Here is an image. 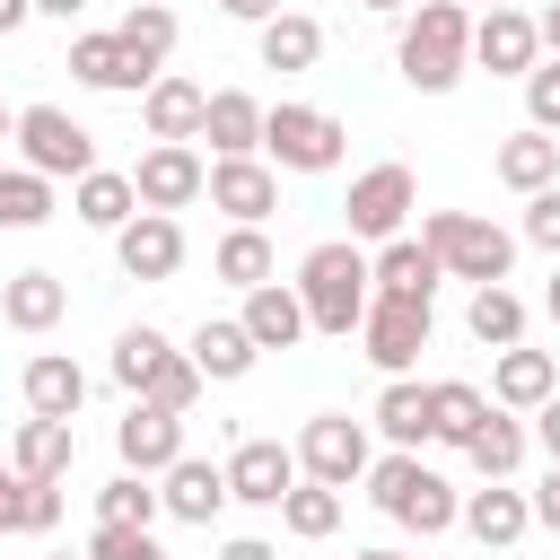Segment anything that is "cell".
Returning a JSON list of instances; mask_svg holds the SVG:
<instances>
[{
    "label": "cell",
    "instance_id": "cell-17",
    "mask_svg": "<svg viewBox=\"0 0 560 560\" xmlns=\"http://www.w3.org/2000/svg\"><path fill=\"white\" fill-rule=\"evenodd\" d=\"M158 499H166L175 525H210V516L228 508V464H210V455H175V464L158 472Z\"/></svg>",
    "mask_w": 560,
    "mask_h": 560
},
{
    "label": "cell",
    "instance_id": "cell-56",
    "mask_svg": "<svg viewBox=\"0 0 560 560\" xmlns=\"http://www.w3.org/2000/svg\"><path fill=\"white\" fill-rule=\"evenodd\" d=\"M0 140H18V114H9V105H0Z\"/></svg>",
    "mask_w": 560,
    "mask_h": 560
},
{
    "label": "cell",
    "instance_id": "cell-55",
    "mask_svg": "<svg viewBox=\"0 0 560 560\" xmlns=\"http://www.w3.org/2000/svg\"><path fill=\"white\" fill-rule=\"evenodd\" d=\"M542 315H551V324H560V271H551V289H542Z\"/></svg>",
    "mask_w": 560,
    "mask_h": 560
},
{
    "label": "cell",
    "instance_id": "cell-42",
    "mask_svg": "<svg viewBox=\"0 0 560 560\" xmlns=\"http://www.w3.org/2000/svg\"><path fill=\"white\" fill-rule=\"evenodd\" d=\"M516 88H525V122L560 140V61H534V70L516 79Z\"/></svg>",
    "mask_w": 560,
    "mask_h": 560
},
{
    "label": "cell",
    "instance_id": "cell-50",
    "mask_svg": "<svg viewBox=\"0 0 560 560\" xmlns=\"http://www.w3.org/2000/svg\"><path fill=\"white\" fill-rule=\"evenodd\" d=\"M228 18H245V26H262V18H280V0H219Z\"/></svg>",
    "mask_w": 560,
    "mask_h": 560
},
{
    "label": "cell",
    "instance_id": "cell-45",
    "mask_svg": "<svg viewBox=\"0 0 560 560\" xmlns=\"http://www.w3.org/2000/svg\"><path fill=\"white\" fill-rule=\"evenodd\" d=\"M26 490H35V481L0 455V534H26Z\"/></svg>",
    "mask_w": 560,
    "mask_h": 560
},
{
    "label": "cell",
    "instance_id": "cell-40",
    "mask_svg": "<svg viewBox=\"0 0 560 560\" xmlns=\"http://www.w3.org/2000/svg\"><path fill=\"white\" fill-rule=\"evenodd\" d=\"M201 385H210V376L192 368V350H166V359L149 368V385H140V402H158V411H192V402H201Z\"/></svg>",
    "mask_w": 560,
    "mask_h": 560
},
{
    "label": "cell",
    "instance_id": "cell-3",
    "mask_svg": "<svg viewBox=\"0 0 560 560\" xmlns=\"http://www.w3.org/2000/svg\"><path fill=\"white\" fill-rule=\"evenodd\" d=\"M368 499H376V508H385L402 534H446V525H464L455 481H446L438 464H420V446L376 455V464H368Z\"/></svg>",
    "mask_w": 560,
    "mask_h": 560
},
{
    "label": "cell",
    "instance_id": "cell-14",
    "mask_svg": "<svg viewBox=\"0 0 560 560\" xmlns=\"http://www.w3.org/2000/svg\"><path fill=\"white\" fill-rule=\"evenodd\" d=\"M114 262H122L131 280H175V271H184V228H175V210L122 219V228H114Z\"/></svg>",
    "mask_w": 560,
    "mask_h": 560
},
{
    "label": "cell",
    "instance_id": "cell-48",
    "mask_svg": "<svg viewBox=\"0 0 560 560\" xmlns=\"http://www.w3.org/2000/svg\"><path fill=\"white\" fill-rule=\"evenodd\" d=\"M525 429H534V446H542V455H551V464H560V394H551V402H542V411H534V420H525Z\"/></svg>",
    "mask_w": 560,
    "mask_h": 560
},
{
    "label": "cell",
    "instance_id": "cell-33",
    "mask_svg": "<svg viewBox=\"0 0 560 560\" xmlns=\"http://www.w3.org/2000/svg\"><path fill=\"white\" fill-rule=\"evenodd\" d=\"M464 332H472L481 350H516V341H525V298H516L508 280L472 289V306H464Z\"/></svg>",
    "mask_w": 560,
    "mask_h": 560
},
{
    "label": "cell",
    "instance_id": "cell-49",
    "mask_svg": "<svg viewBox=\"0 0 560 560\" xmlns=\"http://www.w3.org/2000/svg\"><path fill=\"white\" fill-rule=\"evenodd\" d=\"M219 560H280L262 534H236V542H219Z\"/></svg>",
    "mask_w": 560,
    "mask_h": 560
},
{
    "label": "cell",
    "instance_id": "cell-23",
    "mask_svg": "<svg viewBox=\"0 0 560 560\" xmlns=\"http://www.w3.org/2000/svg\"><path fill=\"white\" fill-rule=\"evenodd\" d=\"M245 332L262 341V350H298L315 324H306V298H298V280H262V289H245Z\"/></svg>",
    "mask_w": 560,
    "mask_h": 560
},
{
    "label": "cell",
    "instance_id": "cell-54",
    "mask_svg": "<svg viewBox=\"0 0 560 560\" xmlns=\"http://www.w3.org/2000/svg\"><path fill=\"white\" fill-rule=\"evenodd\" d=\"M350 560H411V551H394V542H368V551H350Z\"/></svg>",
    "mask_w": 560,
    "mask_h": 560
},
{
    "label": "cell",
    "instance_id": "cell-28",
    "mask_svg": "<svg viewBox=\"0 0 560 560\" xmlns=\"http://www.w3.org/2000/svg\"><path fill=\"white\" fill-rule=\"evenodd\" d=\"M368 262H376V289L385 298H438V280H446V262L429 254V236H385Z\"/></svg>",
    "mask_w": 560,
    "mask_h": 560
},
{
    "label": "cell",
    "instance_id": "cell-2",
    "mask_svg": "<svg viewBox=\"0 0 560 560\" xmlns=\"http://www.w3.org/2000/svg\"><path fill=\"white\" fill-rule=\"evenodd\" d=\"M298 298H306V324H315V332L350 341V332H359V315H368V298H376V262L359 254V236L315 245V254L298 262Z\"/></svg>",
    "mask_w": 560,
    "mask_h": 560
},
{
    "label": "cell",
    "instance_id": "cell-36",
    "mask_svg": "<svg viewBox=\"0 0 560 560\" xmlns=\"http://www.w3.org/2000/svg\"><path fill=\"white\" fill-rule=\"evenodd\" d=\"M149 70H166V52H175V0H131L122 9V26H114Z\"/></svg>",
    "mask_w": 560,
    "mask_h": 560
},
{
    "label": "cell",
    "instance_id": "cell-37",
    "mask_svg": "<svg viewBox=\"0 0 560 560\" xmlns=\"http://www.w3.org/2000/svg\"><path fill=\"white\" fill-rule=\"evenodd\" d=\"M341 499H350V490H332V481H298V490L280 499V525H289L298 542H324V534L341 525Z\"/></svg>",
    "mask_w": 560,
    "mask_h": 560
},
{
    "label": "cell",
    "instance_id": "cell-8",
    "mask_svg": "<svg viewBox=\"0 0 560 560\" xmlns=\"http://www.w3.org/2000/svg\"><path fill=\"white\" fill-rule=\"evenodd\" d=\"M298 464H306V481H332V490H350V481H368V420H350V411H315L306 429H298Z\"/></svg>",
    "mask_w": 560,
    "mask_h": 560
},
{
    "label": "cell",
    "instance_id": "cell-46",
    "mask_svg": "<svg viewBox=\"0 0 560 560\" xmlns=\"http://www.w3.org/2000/svg\"><path fill=\"white\" fill-rule=\"evenodd\" d=\"M61 525V481H35L26 490V534H52Z\"/></svg>",
    "mask_w": 560,
    "mask_h": 560
},
{
    "label": "cell",
    "instance_id": "cell-51",
    "mask_svg": "<svg viewBox=\"0 0 560 560\" xmlns=\"http://www.w3.org/2000/svg\"><path fill=\"white\" fill-rule=\"evenodd\" d=\"M534 35H542V52H551V61H560V0H551V9H542V18H534Z\"/></svg>",
    "mask_w": 560,
    "mask_h": 560
},
{
    "label": "cell",
    "instance_id": "cell-38",
    "mask_svg": "<svg viewBox=\"0 0 560 560\" xmlns=\"http://www.w3.org/2000/svg\"><path fill=\"white\" fill-rule=\"evenodd\" d=\"M158 516H166V499L149 490V472H114L96 490V525H158Z\"/></svg>",
    "mask_w": 560,
    "mask_h": 560
},
{
    "label": "cell",
    "instance_id": "cell-16",
    "mask_svg": "<svg viewBox=\"0 0 560 560\" xmlns=\"http://www.w3.org/2000/svg\"><path fill=\"white\" fill-rule=\"evenodd\" d=\"M70 79H79V88H96V96H140L158 70H149V61L105 26V35H79V44H70Z\"/></svg>",
    "mask_w": 560,
    "mask_h": 560
},
{
    "label": "cell",
    "instance_id": "cell-32",
    "mask_svg": "<svg viewBox=\"0 0 560 560\" xmlns=\"http://www.w3.org/2000/svg\"><path fill=\"white\" fill-rule=\"evenodd\" d=\"M254 52H262V70H315L324 26H315L306 9H280V18H262V26H254Z\"/></svg>",
    "mask_w": 560,
    "mask_h": 560
},
{
    "label": "cell",
    "instance_id": "cell-24",
    "mask_svg": "<svg viewBox=\"0 0 560 560\" xmlns=\"http://www.w3.org/2000/svg\"><path fill=\"white\" fill-rule=\"evenodd\" d=\"M70 455H79V429L70 420H44V411H26L18 438H9V464L26 481H70Z\"/></svg>",
    "mask_w": 560,
    "mask_h": 560
},
{
    "label": "cell",
    "instance_id": "cell-44",
    "mask_svg": "<svg viewBox=\"0 0 560 560\" xmlns=\"http://www.w3.org/2000/svg\"><path fill=\"white\" fill-rule=\"evenodd\" d=\"M525 245H542V254L560 262V184H542V192H525Z\"/></svg>",
    "mask_w": 560,
    "mask_h": 560
},
{
    "label": "cell",
    "instance_id": "cell-53",
    "mask_svg": "<svg viewBox=\"0 0 560 560\" xmlns=\"http://www.w3.org/2000/svg\"><path fill=\"white\" fill-rule=\"evenodd\" d=\"M79 9H88V0H35V18H61V26H70Z\"/></svg>",
    "mask_w": 560,
    "mask_h": 560
},
{
    "label": "cell",
    "instance_id": "cell-20",
    "mask_svg": "<svg viewBox=\"0 0 560 560\" xmlns=\"http://www.w3.org/2000/svg\"><path fill=\"white\" fill-rule=\"evenodd\" d=\"M70 315V280L61 271H9L0 280V324L9 332H52Z\"/></svg>",
    "mask_w": 560,
    "mask_h": 560
},
{
    "label": "cell",
    "instance_id": "cell-13",
    "mask_svg": "<svg viewBox=\"0 0 560 560\" xmlns=\"http://www.w3.org/2000/svg\"><path fill=\"white\" fill-rule=\"evenodd\" d=\"M210 210H228L236 228H262L280 210V166L271 158H210Z\"/></svg>",
    "mask_w": 560,
    "mask_h": 560
},
{
    "label": "cell",
    "instance_id": "cell-58",
    "mask_svg": "<svg viewBox=\"0 0 560 560\" xmlns=\"http://www.w3.org/2000/svg\"><path fill=\"white\" fill-rule=\"evenodd\" d=\"M44 560H88V551H44Z\"/></svg>",
    "mask_w": 560,
    "mask_h": 560
},
{
    "label": "cell",
    "instance_id": "cell-12",
    "mask_svg": "<svg viewBox=\"0 0 560 560\" xmlns=\"http://www.w3.org/2000/svg\"><path fill=\"white\" fill-rule=\"evenodd\" d=\"M534 61H542V35H534V18H525L516 0L472 18V70H490V79H525Z\"/></svg>",
    "mask_w": 560,
    "mask_h": 560
},
{
    "label": "cell",
    "instance_id": "cell-39",
    "mask_svg": "<svg viewBox=\"0 0 560 560\" xmlns=\"http://www.w3.org/2000/svg\"><path fill=\"white\" fill-rule=\"evenodd\" d=\"M44 219H52V175L0 166V228H44Z\"/></svg>",
    "mask_w": 560,
    "mask_h": 560
},
{
    "label": "cell",
    "instance_id": "cell-29",
    "mask_svg": "<svg viewBox=\"0 0 560 560\" xmlns=\"http://www.w3.org/2000/svg\"><path fill=\"white\" fill-rule=\"evenodd\" d=\"M481 420H490V394H481V385H464V376H438V385H429V438H438V446L464 455Z\"/></svg>",
    "mask_w": 560,
    "mask_h": 560
},
{
    "label": "cell",
    "instance_id": "cell-4",
    "mask_svg": "<svg viewBox=\"0 0 560 560\" xmlns=\"http://www.w3.org/2000/svg\"><path fill=\"white\" fill-rule=\"evenodd\" d=\"M262 158H271L280 175H332V166L350 158V131H341V114L280 96V105H262Z\"/></svg>",
    "mask_w": 560,
    "mask_h": 560
},
{
    "label": "cell",
    "instance_id": "cell-52",
    "mask_svg": "<svg viewBox=\"0 0 560 560\" xmlns=\"http://www.w3.org/2000/svg\"><path fill=\"white\" fill-rule=\"evenodd\" d=\"M26 18H35V0H0V35H18Z\"/></svg>",
    "mask_w": 560,
    "mask_h": 560
},
{
    "label": "cell",
    "instance_id": "cell-35",
    "mask_svg": "<svg viewBox=\"0 0 560 560\" xmlns=\"http://www.w3.org/2000/svg\"><path fill=\"white\" fill-rule=\"evenodd\" d=\"M210 271H219L228 289H262V280H280V262H271V236H262V228H228V236L210 245Z\"/></svg>",
    "mask_w": 560,
    "mask_h": 560
},
{
    "label": "cell",
    "instance_id": "cell-19",
    "mask_svg": "<svg viewBox=\"0 0 560 560\" xmlns=\"http://www.w3.org/2000/svg\"><path fill=\"white\" fill-rule=\"evenodd\" d=\"M184 350H192V368H201L210 385H236V376H254V359H262V341L245 332V315H201Z\"/></svg>",
    "mask_w": 560,
    "mask_h": 560
},
{
    "label": "cell",
    "instance_id": "cell-25",
    "mask_svg": "<svg viewBox=\"0 0 560 560\" xmlns=\"http://www.w3.org/2000/svg\"><path fill=\"white\" fill-rule=\"evenodd\" d=\"M525 525H534V499H525V490H508V481H481V490L464 499V534H472L481 551L525 542Z\"/></svg>",
    "mask_w": 560,
    "mask_h": 560
},
{
    "label": "cell",
    "instance_id": "cell-9",
    "mask_svg": "<svg viewBox=\"0 0 560 560\" xmlns=\"http://www.w3.org/2000/svg\"><path fill=\"white\" fill-rule=\"evenodd\" d=\"M359 341H368V359L385 368V376H411V359L429 350V298H368V315H359Z\"/></svg>",
    "mask_w": 560,
    "mask_h": 560
},
{
    "label": "cell",
    "instance_id": "cell-11",
    "mask_svg": "<svg viewBox=\"0 0 560 560\" xmlns=\"http://www.w3.org/2000/svg\"><path fill=\"white\" fill-rule=\"evenodd\" d=\"M298 481H306V464H298V446H280V438H245V446L228 455V499H245V508H280Z\"/></svg>",
    "mask_w": 560,
    "mask_h": 560
},
{
    "label": "cell",
    "instance_id": "cell-31",
    "mask_svg": "<svg viewBox=\"0 0 560 560\" xmlns=\"http://www.w3.org/2000/svg\"><path fill=\"white\" fill-rule=\"evenodd\" d=\"M490 166H499V184H508V192H542V184H560V140L525 122V131H508V140H499V158H490Z\"/></svg>",
    "mask_w": 560,
    "mask_h": 560
},
{
    "label": "cell",
    "instance_id": "cell-18",
    "mask_svg": "<svg viewBox=\"0 0 560 560\" xmlns=\"http://www.w3.org/2000/svg\"><path fill=\"white\" fill-rule=\"evenodd\" d=\"M201 114H210V88H201V79L158 70V79L140 88V122H149V140H201Z\"/></svg>",
    "mask_w": 560,
    "mask_h": 560
},
{
    "label": "cell",
    "instance_id": "cell-10",
    "mask_svg": "<svg viewBox=\"0 0 560 560\" xmlns=\"http://www.w3.org/2000/svg\"><path fill=\"white\" fill-rule=\"evenodd\" d=\"M131 184H140V210H192L210 192V166H201L192 140H149L140 166H131Z\"/></svg>",
    "mask_w": 560,
    "mask_h": 560
},
{
    "label": "cell",
    "instance_id": "cell-34",
    "mask_svg": "<svg viewBox=\"0 0 560 560\" xmlns=\"http://www.w3.org/2000/svg\"><path fill=\"white\" fill-rule=\"evenodd\" d=\"M368 420L385 429V446H429V385L420 376H385V394H376Z\"/></svg>",
    "mask_w": 560,
    "mask_h": 560
},
{
    "label": "cell",
    "instance_id": "cell-47",
    "mask_svg": "<svg viewBox=\"0 0 560 560\" xmlns=\"http://www.w3.org/2000/svg\"><path fill=\"white\" fill-rule=\"evenodd\" d=\"M534 525H551V534H560V464L534 481Z\"/></svg>",
    "mask_w": 560,
    "mask_h": 560
},
{
    "label": "cell",
    "instance_id": "cell-26",
    "mask_svg": "<svg viewBox=\"0 0 560 560\" xmlns=\"http://www.w3.org/2000/svg\"><path fill=\"white\" fill-rule=\"evenodd\" d=\"M201 140H210V158H262V105L245 88H210Z\"/></svg>",
    "mask_w": 560,
    "mask_h": 560
},
{
    "label": "cell",
    "instance_id": "cell-6",
    "mask_svg": "<svg viewBox=\"0 0 560 560\" xmlns=\"http://www.w3.org/2000/svg\"><path fill=\"white\" fill-rule=\"evenodd\" d=\"M18 158H26L35 175H52V184H61V175L79 184V175L96 166V131L70 122L61 105H18Z\"/></svg>",
    "mask_w": 560,
    "mask_h": 560
},
{
    "label": "cell",
    "instance_id": "cell-5",
    "mask_svg": "<svg viewBox=\"0 0 560 560\" xmlns=\"http://www.w3.org/2000/svg\"><path fill=\"white\" fill-rule=\"evenodd\" d=\"M420 236H429V254L446 262V280H472V289L508 280V262H516V236H508L499 219H481V210H429Z\"/></svg>",
    "mask_w": 560,
    "mask_h": 560
},
{
    "label": "cell",
    "instance_id": "cell-22",
    "mask_svg": "<svg viewBox=\"0 0 560 560\" xmlns=\"http://www.w3.org/2000/svg\"><path fill=\"white\" fill-rule=\"evenodd\" d=\"M18 394H26V411H44V420H79V402H88V368H79L70 350H35L26 376H18Z\"/></svg>",
    "mask_w": 560,
    "mask_h": 560
},
{
    "label": "cell",
    "instance_id": "cell-30",
    "mask_svg": "<svg viewBox=\"0 0 560 560\" xmlns=\"http://www.w3.org/2000/svg\"><path fill=\"white\" fill-rule=\"evenodd\" d=\"M525 446H534V429H525L516 411H499V402H490V420L472 429V446H464V464H472L481 481H516V464H525Z\"/></svg>",
    "mask_w": 560,
    "mask_h": 560
},
{
    "label": "cell",
    "instance_id": "cell-41",
    "mask_svg": "<svg viewBox=\"0 0 560 560\" xmlns=\"http://www.w3.org/2000/svg\"><path fill=\"white\" fill-rule=\"evenodd\" d=\"M166 350H175V341H166L158 324H122V332H114V385H131V394H140V385H149V368H158Z\"/></svg>",
    "mask_w": 560,
    "mask_h": 560
},
{
    "label": "cell",
    "instance_id": "cell-43",
    "mask_svg": "<svg viewBox=\"0 0 560 560\" xmlns=\"http://www.w3.org/2000/svg\"><path fill=\"white\" fill-rule=\"evenodd\" d=\"M88 560H166V542L149 525H96L88 534Z\"/></svg>",
    "mask_w": 560,
    "mask_h": 560
},
{
    "label": "cell",
    "instance_id": "cell-27",
    "mask_svg": "<svg viewBox=\"0 0 560 560\" xmlns=\"http://www.w3.org/2000/svg\"><path fill=\"white\" fill-rule=\"evenodd\" d=\"M70 210H79V228H96V236H114L122 219H140V184H131L122 166H88V175L70 184Z\"/></svg>",
    "mask_w": 560,
    "mask_h": 560
},
{
    "label": "cell",
    "instance_id": "cell-1",
    "mask_svg": "<svg viewBox=\"0 0 560 560\" xmlns=\"http://www.w3.org/2000/svg\"><path fill=\"white\" fill-rule=\"evenodd\" d=\"M472 0H420L402 18V44H394V70L420 88V96H446L464 70H472Z\"/></svg>",
    "mask_w": 560,
    "mask_h": 560
},
{
    "label": "cell",
    "instance_id": "cell-21",
    "mask_svg": "<svg viewBox=\"0 0 560 560\" xmlns=\"http://www.w3.org/2000/svg\"><path fill=\"white\" fill-rule=\"evenodd\" d=\"M551 394H560V359L551 350H525V341L499 350V368H490V402L499 411H542Z\"/></svg>",
    "mask_w": 560,
    "mask_h": 560
},
{
    "label": "cell",
    "instance_id": "cell-57",
    "mask_svg": "<svg viewBox=\"0 0 560 560\" xmlns=\"http://www.w3.org/2000/svg\"><path fill=\"white\" fill-rule=\"evenodd\" d=\"M359 9H420V0H359Z\"/></svg>",
    "mask_w": 560,
    "mask_h": 560
},
{
    "label": "cell",
    "instance_id": "cell-15",
    "mask_svg": "<svg viewBox=\"0 0 560 560\" xmlns=\"http://www.w3.org/2000/svg\"><path fill=\"white\" fill-rule=\"evenodd\" d=\"M114 455H122V472H166L175 455H184V411H158V402H140L131 394V411H122V429H114Z\"/></svg>",
    "mask_w": 560,
    "mask_h": 560
},
{
    "label": "cell",
    "instance_id": "cell-7",
    "mask_svg": "<svg viewBox=\"0 0 560 560\" xmlns=\"http://www.w3.org/2000/svg\"><path fill=\"white\" fill-rule=\"evenodd\" d=\"M350 236L359 245H385V236H402V219L420 210V184H411V166L402 158H376L368 175H350Z\"/></svg>",
    "mask_w": 560,
    "mask_h": 560
}]
</instances>
